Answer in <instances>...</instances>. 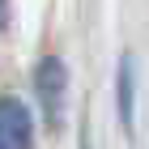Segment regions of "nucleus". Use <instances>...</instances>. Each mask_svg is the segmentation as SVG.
Instances as JSON below:
<instances>
[{
  "label": "nucleus",
  "mask_w": 149,
  "mask_h": 149,
  "mask_svg": "<svg viewBox=\"0 0 149 149\" xmlns=\"http://www.w3.org/2000/svg\"><path fill=\"white\" fill-rule=\"evenodd\" d=\"M64 81H68V72H64V64H60L56 56L38 60L34 94H38V107H43L47 124H60V107H64Z\"/></svg>",
  "instance_id": "nucleus-1"
},
{
  "label": "nucleus",
  "mask_w": 149,
  "mask_h": 149,
  "mask_svg": "<svg viewBox=\"0 0 149 149\" xmlns=\"http://www.w3.org/2000/svg\"><path fill=\"white\" fill-rule=\"evenodd\" d=\"M34 145V124L17 98H0V149H30Z\"/></svg>",
  "instance_id": "nucleus-2"
},
{
  "label": "nucleus",
  "mask_w": 149,
  "mask_h": 149,
  "mask_svg": "<svg viewBox=\"0 0 149 149\" xmlns=\"http://www.w3.org/2000/svg\"><path fill=\"white\" fill-rule=\"evenodd\" d=\"M119 119H124V128H132V68H128V60L119 64Z\"/></svg>",
  "instance_id": "nucleus-3"
},
{
  "label": "nucleus",
  "mask_w": 149,
  "mask_h": 149,
  "mask_svg": "<svg viewBox=\"0 0 149 149\" xmlns=\"http://www.w3.org/2000/svg\"><path fill=\"white\" fill-rule=\"evenodd\" d=\"M0 17H4V0H0Z\"/></svg>",
  "instance_id": "nucleus-4"
}]
</instances>
